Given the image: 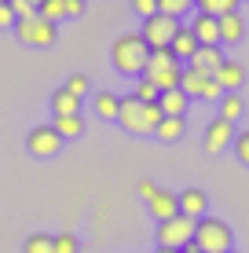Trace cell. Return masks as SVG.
<instances>
[{"label": "cell", "instance_id": "1", "mask_svg": "<svg viewBox=\"0 0 249 253\" xmlns=\"http://www.w3.org/2000/svg\"><path fill=\"white\" fill-rule=\"evenodd\" d=\"M147 59H150V44L143 41V33H121L110 44V63L121 77H143Z\"/></svg>", "mask_w": 249, "mask_h": 253}, {"label": "cell", "instance_id": "2", "mask_svg": "<svg viewBox=\"0 0 249 253\" xmlns=\"http://www.w3.org/2000/svg\"><path fill=\"white\" fill-rule=\"evenodd\" d=\"M161 107L158 103H143L136 95H121V110H117V125L128 136H154V128L161 125Z\"/></svg>", "mask_w": 249, "mask_h": 253}, {"label": "cell", "instance_id": "3", "mask_svg": "<svg viewBox=\"0 0 249 253\" xmlns=\"http://www.w3.org/2000/svg\"><path fill=\"white\" fill-rule=\"evenodd\" d=\"M194 246L202 253H227V250H235V231H231L227 220L205 213L194 224Z\"/></svg>", "mask_w": 249, "mask_h": 253}, {"label": "cell", "instance_id": "4", "mask_svg": "<svg viewBox=\"0 0 249 253\" xmlns=\"http://www.w3.org/2000/svg\"><path fill=\"white\" fill-rule=\"evenodd\" d=\"M183 66L187 63H179L169 48H154L150 59H147V74H143V77H150L161 92H169V88H179V81H183Z\"/></svg>", "mask_w": 249, "mask_h": 253}, {"label": "cell", "instance_id": "5", "mask_svg": "<svg viewBox=\"0 0 249 253\" xmlns=\"http://www.w3.org/2000/svg\"><path fill=\"white\" fill-rule=\"evenodd\" d=\"M194 216L187 213H176L169 216V220L158 224V231H154V239H158V246H173V250H183L187 242H194Z\"/></svg>", "mask_w": 249, "mask_h": 253}, {"label": "cell", "instance_id": "6", "mask_svg": "<svg viewBox=\"0 0 249 253\" xmlns=\"http://www.w3.org/2000/svg\"><path fill=\"white\" fill-rule=\"evenodd\" d=\"M11 33L22 41L26 48H51V44H55V37H59V26L48 22V19H40V15H33V19L15 22Z\"/></svg>", "mask_w": 249, "mask_h": 253}, {"label": "cell", "instance_id": "7", "mask_svg": "<svg viewBox=\"0 0 249 253\" xmlns=\"http://www.w3.org/2000/svg\"><path fill=\"white\" fill-rule=\"evenodd\" d=\"M176 30H179V19H173V15H165V11H154L150 19H143V26H140V33L150 44V51L154 48H169L173 37H176Z\"/></svg>", "mask_w": 249, "mask_h": 253}, {"label": "cell", "instance_id": "8", "mask_svg": "<svg viewBox=\"0 0 249 253\" xmlns=\"http://www.w3.org/2000/svg\"><path fill=\"white\" fill-rule=\"evenodd\" d=\"M66 139L55 132V125H33L30 132H26V151L33 154V158H55L59 151H63Z\"/></svg>", "mask_w": 249, "mask_h": 253}, {"label": "cell", "instance_id": "9", "mask_svg": "<svg viewBox=\"0 0 249 253\" xmlns=\"http://www.w3.org/2000/svg\"><path fill=\"white\" fill-rule=\"evenodd\" d=\"M231 143H235V121H227V118H213L209 125H205V132H202V147H205V154H224Z\"/></svg>", "mask_w": 249, "mask_h": 253}, {"label": "cell", "instance_id": "10", "mask_svg": "<svg viewBox=\"0 0 249 253\" xmlns=\"http://www.w3.org/2000/svg\"><path fill=\"white\" fill-rule=\"evenodd\" d=\"M147 213L154 216V220H169V216L179 213V191H169V187H158L154 195L147 198Z\"/></svg>", "mask_w": 249, "mask_h": 253}, {"label": "cell", "instance_id": "11", "mask_svg": "<svg viewBox=\"0 0 249 253\" xmlns=\"http://www.w3.org/2000/svg\"><path fill=\"white\" fill-rule=\"evenodd\" d=\"M224 59H227V55H224V44H202V48L191 55V63H187V66H194L198 74L213 77V74H216V66L224 63Z\"/></svg>", "mask_w": 249, "mask_h": 253}, {"label": "cell", "instance_id": "12", "mask_svg": "<svg viewBox=\"0 0 249 253\" xmlns=\"http://www.w3.org/2000/svg\"><path fill=\"white\" fill-rule=\"evenodd\" d=\"M213 77L220 81V88H224V92H242V84H246V66L235 63V59H224Z\"/></svg>", "mask_w": 249, "mask_h": 253}, {"label": "cell", "instance_id": "13", "mask_svg": "<svg viewBox=\"0 0 249 253\" xmlns=\"http://www.w3.org/2000/svg\"><path fill=\"white\" fill-rule=\"evenodd\" d=\"M191 30H194V37H198V44H220V19H216V15L194 11Z\"/></svg>", "mask_w": 249, "mask_h": 253}, {"label": "cell", "instance_id": "14", "mask_svg": "<svg viewBox=\"0 0 249 253\" xmlns=\"http://www.w3.org/2000/svg\"><path fill=\"white\" fill-rule=\"evenodd\" d=\"M179 213H187V216H205L209 213V195H205L202 187H183L179 191Z\"/></svg>", "mask_w": 249, "mask_h": 253}, {"label": "cell", "instance_id": "15", "mask_svg": "<svg viewBox=\"0 0 249 253\" xmlns=\"http://www.w3.org/2000/svg\"><path fill=\"white\" fill-rule=\"evenodd\" d=\"M158 107L165 118H187V107H191V95H187L183 88H169L158 95Z\"/></svg>", "mask_w": 249, "mask_h": 253}, {"label": "cell", "instance_id": "16", "mask_svg": "<svg viewBox=\"0 0 249 253\" xmlns=\"http://www.w3.org/2000/svg\"><path fill=\"white\" fill-rule=\"evenodd\" d=\"M242 37H246V19H242V11L220 15V44H242Z\"/></svg>", "mask_w": 249, "mask_h": 253}, {"label": "cell", "instance_id": "17", "mask_svg": "<svg viewBox=\"0 0 249 253\" xmlns=\"http://www.w3.org/2000/svg\"><path fill=\"white\" fill-rule=\"evenodd\" d=\"M202 44H198V37H194V30L191 26H179L176 30V37H173V44H169V51L179 59V63H191V55L198 51Z\"/></svg>", "mask_w": 249, "mask_h": 253}, {"label": "cell", "instance_id": "18", "mask_svg": "<svg viewBox=\"0 0 249 253\" xmlns=\"http://www.w3.org/2000/svg\"><path fill=\"white\" fill-rule=\"evenodd\" d=\"M51 114L55 118H66V114H81V95H73L66 84H59L51 92Z\"/></svg>", "mask_w": 249, "mask_h": 253}, {"label": "cell", "instance_id": "19", "mask_svg": "<svg viewBox=\"0 0 249 253\" xmlns=\"http://www.w3.org/2000/svg\"><path fill=\"white\" fill-rule=\"evenodd\" d=\"M117 110H121V95L117 92H96V118L117 121Z\"/></svg>", "mask_w": 249, "mask_h": 253}, {"label": "cell", "instance_id": "20", "mask_svg": "<svg viewBox=\"0 0 249 253\" xmlns=\"http://www.w3.org/2000/svg\"><path fill=\"white\" fill-rule=\"evenodd\" d=\"M51 125H55V132L63 136V139H81V136H84V118H81V114H66V118H55Z\"/></svg>", "mask_w": 249, "mask_h": 253}, {"label": "cell", "instance_id": "21", "mask_svg": "<svg viewBox=\"0 0 249 253\" xmlns=\"http://www.w3.org/2000/svg\"><path fill=\"white\" fill-rule=\"evenodd\" d=\"M205 84H209V77H205V74H198L194 66H183V81H179V88L191 95V99H202Z\"/></svg>", "mask_w": 249, "mask_h": 253}, {"label": "cell", "instance_id": "22", "mask_svg": "<svg viewBox=\"0 0 249 253\" xmlns=\"http://www.w3.org/2000/svg\"><path fill=\"white\" fill-rule=\"evenodd\" d=\"M246 114V99L238 92H224L220 95V118H227V121H238Z\"/></svg>", "mask_w": 249, "mask_h": 253}, {"label": "cell", "instance_id": "23", "mask_svg": "<svg viewBox=\"0 0 249 253\" xmlns=\"http://www.w3.org/2000/svg\"><path fill=\"white\" fill-rule=\"evenodd\" d=\"M183 128H187L183 118H161V125L154 128V136H158L161 143H176V139L183 136Z\"/></svg>", "mask_w": 249, "mask_h": 253}, {"label": "cell", "instance_id": "24", "mask_svg": "<svg viewBox=\"0 0 249 253\" xmlns=\"http://www.w3.org/2000/svg\"><path fill=\"white\" fill-rule=\"evenodd\" d=\"M22 253H55V235H48V231H33L30 239L22 242Z\"/></svg>", "mask_w": 249, "mask_h": 253}, {"label": "cell", "instance_id": "25", "mask_svg": "<svg viewBox=\"0 0 249 253\" xmlns=\"http://www.w3.org/2000/svg\"><path fill=\"white\" fill-rule=\"evenodd\" d=\"M242 0H194V11H205V15H227V11H238Z\"/></svg>", "mask_w": 249, "mask_h": 253}, {"label": "cell", "instance_id": "26", "mask_svg": "<svg viewBox=\"0 0 249 253\" xmlns=\"http://www.w3.org/2000/svg\"><path fill=\"white\" fill-rule=\"evenodd\" d=\"M37 15L40 19H48V22H63L66 19V0H40V7H37Z\"/></svg>", "mask_w": 249, "mask_h": 253}, {"label": "cell", "instance_id": "27", "mask_svg": "<svg viewBox=\"0 0 249 253\" xmlns=\"http://www.w3.org/2000/svg\"><path fill=\"white\" fill-rule=\"evenodd\" d=\"M132 95H136V99H143V103H158L161 88L150 81V77H136V84H132Z\"/></svg>", "mask_w": 249, "mask_h": 253}, {"label": "cell", "instance_id": "28", "mask_svg": "<svg viewBox=\"0 0 249 253\" xmlns=\"http://www.w3.org/2000/svg\"><path fill=\"white\" fill-rule=\"evenodd\" d=\"M158 11L173 15V19H183L187 11H194V0H158Z\"/></svg>", "mask_w": 249, "mask_h": 253}, {"label": "cell", "instance_id": "29", "mask_svg": "<svg viewBox=\"0 0 249 253\" xmlns=\"http://www.w3.org/2000/svg\"><path fill=\"white\" fill-rule=\"evenodd\" d=\"M81 250V239L73 231H59L55 235V253H77Z\"/></svg>", "mask_w": 249, "mask_h": 253}, {"label": "cell", "instance_id": "30", "mask_svg": "<svg viewBox=\"0 0 249 253\" xmlns=\"http://www.w3.org/2000/svg\"><path fill=\"white\" fill-rule=\"evenodd\" d=\"M231 151H235V158L249 165V128H242V132H235V143H231Z\"/></svg>", "mask_w": 249, "mask_h": 253}, {"label": "cell", "instance_id": "31", "mask_svg": "<svg viewBox=\"0 0 249 253\" xmlns=\"http://www.w3.org/2000/svg\"><path fill=\"white\" fill-rule=\"evenodd\" d=\"M128 7H132L140 19H150V15L158 11V0H128Z\"/></svg>", "mask_w": 249, "mask_h": 253}, {"label": "cell", "instance_id": "32", "mask_svg": "<svg viewBox=\"0 0 249 253\" xmlns=\"http://www.w3.org/2000/svg\"><path fill=\"white\" fill-rule=\"evenodd\" d=\"M7 4H11V11H15V19H33V15H37V7L30 4V0H7Z\"/></svg>", "mask_w": 249, "mask_h": 253}, {"label": "cell", "instance_id": "33", "mask_svg": "<svg viewBox=\"0 0 249 253\" xmlns=\"http://www.w3.org/2000/svg\"><path fill=\"white\" fill-rule=\"evenodd\" d=\"M15 22H19V19H15L11 4L4 0V4H0V30H15Z\"/></svg>", "mask_w": 249, "mask_h": 253}, {"label": "cell", "instance_id": "34", "mask_svg": "<svg viewBox=\"0 0 249 253\" xmlns=\"http://www.w3.org/2000/svg\"><path fill=\"white\" fill-rule=\"evenodd\" d=\"M66 88H70L73 95H84V92H88V77H84V74H73L70 81H66Z\"/></svg>", "mask_w": 249, "mask_h": 253}, {"label": "cell", "instance_id": "35", "mask_svg": "<svg viewBox=\"0 0 249 253\" xmlns=\"http://www.w3.org/2000/svg\"><path fill=\"white\" fill-rule=\"evenodd\" d=\"M84 15V0H66V19H81Z\"/></svg>", "mask_w": 249, "mask_h": 253}, {"label": "cell", "instance_id": "36", "mask_svg": "<svg viewBox=\"0 0 249 253\" xmlns=\"http://www.w3.org/2000/svg\"><path fill=\"white\" fill-rule=\"evenodd\" d=\"M136 191H140V198L147 202V198L154 195V191H158V184H154V180H140V184H136Z\"/></svg>", "mask_w": 249, "mask_h": 253}, {"label": "cell", "instance_id": "37", "mask_svg": "<svg viewBox=\"0 0 249 253\" xmlns=\"http://www.w3.org/2000/svg\"><path fill=\"white\" fill-rule=\"evenodd\" d=\"M179 253H202V250H198V246H194V242H187V246H183V250H179Z\"/></svg>", "mask_w": 249, "mask_h": 253}, {"label": "cell", "instance_id": "38", "mask_svg": "<svg viewBox=\"0 0 249 253\" xmlns=\"http://www.w3.org/2000/svg\"><path fill=\"white\" fill-rule=\"evenodd\" d=\"M154 253H179V250H173V246H158Z\"/></svg>", "mask_w": 249, "mask_h": 253}, {"label": "cell", "instance_id": "39", "mask_svg": "<svg viewBox=\"0 0 249 253\" xmlns=\"http://www.w3.org/2000/svg\"><path fill=\"white\" fill-rule=\"evenodd\" d=\"M30 4H33V7H40V0H30Z\"/></svg>", "mask_w": 249, "mask_h": 253}, {"label": "cell", "instance_id": "40", "mask_svg": "<svg viewBox=\"0 0 249 253\" xmlns=\"http://www.w3.org/2000/svg\"><path fill=\"white\" fill-rule=\"evenodd\" d=\"M227 253H238V250H227Z\"/></svg>", "mask_w": 249, "mask_h": 253}, {"label": "cell", "instance_id": "41", "mask_svg": "<svg viewBox=\"0 0 249 253\" xmlns=\"http://www.w3.org/2000/svg\"><path fill=\"white\" fill-rule=\"evenodd\" d=\"M0 4H4V0H0Z\"/></svg>", "mask_w": 249, "mask_h": 253}]
</instances>
